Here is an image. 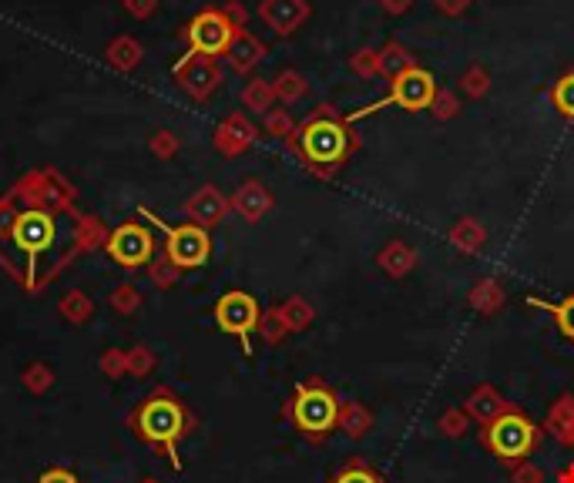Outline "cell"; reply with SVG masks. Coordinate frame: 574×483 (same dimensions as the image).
I'll return each mask as SVG.
<instances>
[{
	"label": "cell",
	"instance_id": "obj_1",
	"mask_svg": "<svg viewBox=\"0 0 574 483\" xmlns=\"http://www.w3.org/2000/svg\"><path fill=\"white\" fill-rule=\"evenodd\" d=\"M78 242L81 222L71 219L68 208H51L41 198L24 208H11V202L0 205V259L31 289L47 276L41 265L44 255H51V262L61 269Z\"/></svg>",
	"mask_w": 574,
	"mask_h": 483
},
{
	"label": "cell",
	"instance_id": "obj_2",
	"mask_svg": "<svg viewBox=\"0 0 574 483\" xmlns=\"http://www.w3.org/2000/svg\"><path fill=\"white\" fill-rule=\"evenodd\" d=\"M286 145L303 161L306 172L316 178H333L353 158V151H360V135L333 104H319L306 121H299Z\"/></svg>",
	"mask_w": 574,
	"mask_h": 483
},
{
	"label": "cell",
	"instance_id": "obj_3",
	"mask_svg": "<svg viewBox=\"0 0 574 483\" xmlns=\"http://www.w3.org/2000/svg\"><path fill=\"white\" fill-rule=\"evenodd\" d=\"M340 393L333 390L326 380H303L293 390L286 403V420L296 426V433L306 443L319 447L323 440H329L336 433V423H340Z\"/></svg>",
	"mask_w": 574,
	"mask_h": 483
},
{
	"label": "cell",
	"instance_id": "obj_4",
	"mask_svg": "<svg viewBox=\"0 0 574 483\" xmlns=\"http://www.w3.org/2000/svg\"><path fill=\"white\" fill-rule=\"evenodd\" d=\"M541 440H544V430L521 406H511V410L497 416L494 423L481 426V447L507 470L521 467V463L541 447Z\"/></svg>",
	"mask_w": 574,
	"mask_h": 483
},
{
	"label": "cell",
	"instance_id": "obj_5",
	"mask_svg": "<svg viewBox=\"0 0 574 483\" xmlns=\"http://www.w3.org/2000/svg\"><path fill=\"white\" fill-rule=\"evenodd\" d=\"M135 430L155 447H165V453L172 457V463L178 467L175 457V443L188 433V413L185 406L168 393H155L141 403V410L135 413Z\"/></svg>",
	"mask_w": 574,
	"mask_h": 483
},
{
	"label": "cell",
	"instance_id": "obj_6",
	"mask_svg": "<svg viewBox=\"0 0 574 483\" xmlns=\"http://www.w3.org/2000/svg\"><path fill=\"white\" fill-rule=\"evenodd\" d=\"M437 91H440V88H437L434 74H430V71H423L420 64H417V68H410V71L397 74V78L390 81V91L383 94L380 101H373V104H366V108L353 111V115H346V121H350V125H356V121L370 118V115H376V111L390 108V104H400L403 111H410V115H417V111H427L430 104H434Z\"/></svg>",
	"mask_w": 574,
	"mask_h": 483
},
{
	"label": "cell",
	"instance_id": "obj_7",
	"mask_svg": "<svg viewBox=\"0 0 574 483\" xmlns=\"http://www.w3.org/2000/svg\"><path fill=\"white\" fill-rule=\"evenodd\" d=\"M138 215H145L148 222L165 232V255L175 269H199V265L209 262V255H212L209 229H202V225H195V222L165 225V222H158V215H152L148 208H141Z\"/></svg>",
	"mask_w": 574,
	"mask_h": 483
},
{
	"label": "cell",
	"instance_id": "obj_8",
	"mask_svg": "<svg viewBox=\"0 0 574 483\" xmlns=\"http://www.w3.org/2000/svg\"><path fill=\"white\" fill-rule=\"evenodd\" d=\"M215 322H219L222 333L239 339L242 353L252 356V333H256L262 322V309H259L256 296H249V292H242V289H229L219 302H215Z\"/></svg>",
	"mask_w": 574,
	"mask_h": 483
},
{
	"label": "cell",
	"instance_id": "obj_9",
	"mask_svg": "<svg viewBox=\"0 0 574 483\" xmlns=\"http://www.w3.org/2000/svg\"><path fill=\"white\" fill-rule=\"evenodd\" d=\"M235 34H239V27L229 21V14H225L222 7H205V11L195 14L185 27L188 51H199L205 58H225Z\"/></svg>",
	"mask_w": 574,
	"mask_h": 483
},
{
	"label": "cell",
	"instance_id": "obj_10",
	"mask_svg": "<svg viewBox=\"0 0 574 483\" xmlns=\"http://www.w3.org/2000/svg\"><path fill=\"white\" fill-rule=\"evenodd\" d=\"M105 249H108V255H111V259H115L118 265H125V269H138V265L152 262L155 239H152V232H148L145 225L125 222V225H118V229L108 235Z\"/></svg>",
	"mask_w": 574,
	"mask_h": 483
},
{
	"label": "cell",
	"instance_id": "obj_11",
	"mask_svg": "<svg viewBox=\"0 0 574 483\" xmlns=\"http://www.w3.org/2000/svg\"><path fill=\"white\" fill-rule=\"evenodd\" d=\"M175 81H178V88L192 94L195 101L212 98L215 88H219V81H222L219 61L205 58V54H199V51H188L185 58L175 64Z\"/></svg>",
	"mask_w": 574,
	"mask_h": 483
},
{
	"label": "cell",
	"instance_id": "obj_12",
	"mask_svg": "<svg viewBox=\"0 0 574 483\" xmlns=\"http://www.w3.org/2000/svg\"><path fill=\"white\" fill-rule=\"evenodd\" d=\"M259 17L272 34L289 37L309 21V4L306 0H262Z\"/></svg>",
	"mask_w": 574,
	"mask_h": 483
},
{
	"label": "cell",
	"instance_id": "obj_13",
	"mask_svg": "<svg viewBox=\"0 0 574 483\" xmlns=\"http://www.w3.org/2000/svg\"><path fill=\"white\" fill-rule=\"evenodd\" d=\"M511 400H507V396L497 390V386H491V383H481L477 386L474 393L467 396L464 400V406H460V410L467 413V420L470 423H477V426H487V423H494L497 416L501 413H507L511 410Z\"/></svg>",
	"mask_w": 574,
	"mask_h": 483
},
{
	"label": "cell",
	"instance_id": "obj_14",
	"mask_svg": "<svg viewBox=\"0 0 574 483\" xmlns=\"http://www.w3.org/2000/svg\"><path fill=\"white\" fill-rule=\"evenodd\" d=\"M541 430L548 433L561 450H574V393H561L558 400L551 403Z\"/></svg>",
	"mask_w": 574,
	"mask_h": 483
},
{
	"label": "cell",
	"instance_id": "obj_15",
	"mask_svg": "<svg viewBox=\"0 0 574 483\" xmlns=\"http://www.w3.org/2000/svg\"><path fill=\"white\" fill-rule=\"evenodd\" d=\"M225 208H229V202H225V195L219 192V188H215V185H202L199 192L188 198L185 215L195 225H202V229H212V225H219L225 219Z\"/></svg>",
	"mask_w": 574,
	"mask_h": 483
},
{
	"label": "cell",
	"instance_id": "obj_16",
	"mask_svg": "<svg viewBox=\"0 0 574 483\" xmlns=\"http://www.w3.org/2000/svg\"><path fill=\"white\" fill-rule=\"evenodd\" d=\"M252 141H256V128H252V121L246 115H229L215 128V148H219L222 155H242Z\"/></svg>",
	"mask_w": 574,
	"mask_h": 483
},
{
	"label": "cell",
	"instance_id": "obj_17",
	"mask_svg": "<svg viewBox=\"0 0 574 483\" xmlns=\"http://www.w3.org/2000/svg\"><path fill=\"white\" fill-rule=\"evenodd\" d=\"M262 58H266V44H262L256 34H249L246 27H242V31L232 37L229 51H225V61H229V68L239 71V74H249Z\"/></svg>",
	"mask_w": 574,
	"mask_h": 483
},
{
	"label": "cell",
	"instance_id": "obj_18",
	"mask_svg": "<svg viewBox=\"0 0 574 483\" xmlns=\"http://www.w3.org/2000/svg\"><path fill=\"white\" fill-rule=\"evenodd\" d=\"M420 255L413 245H407L403 239H393L380 249V255H376V265H380L383 272H387L390 279H407L413 269H417Z\"/></svg>",
	"mask_w": 574,
	"mask_h": 483
},
{
	"label": "cell",
	"instance_id": "obj_19",
	"mask_svg": "<svg viewBox=\"0 0 574 483\" xmlns=\"http://www.w3.org/2000/svg\"><path fill=\"white\" fill-rule=\"evenodd\" d=\"M232 208H235V212H239L246 222H259L262 215H266L269 208H272V195H269L266 185L252 178V182H242L239 192L232 195Z\"/></svg>",
	"mask_w": 574,
	"mask_h": 483
},
{
	"label": "cell",
	"instance_id": "obj_20",
	"mask_svg": "<svg viewBox=\"0 0 574 483\" xmlns=\"http://www.w3.org/2000/svg\"><path fill=\"white\" fill-rule=\"evenodd\" d=\"M504 302H507V292L501 286V279H494V276L477 279L467 292V306L474 312H481V316H497V312L504 309Z\"/></svg>",
	"mask_w": 574,
	"mask_h": 483
},
{
	"label": "cell",
	"instance_id": "obj_21",
	"mask_svg": "<svg viewBox=\"0 0 574 483\" xmlns=\"http://www.w3.org/2000/svg\"><path fill=\"white\" fill-rule=\"evenodd\" d=\"M447 242L454 245L460 255H477L487 245V229L481 225V219H474V215H464V219H457L454 225H450Z\"/></svg>",
	"mask_w": 574,
	"mask_h": 483
},
{
	"label": "cell",
	"instance_id": "obj_22",
	"mask_svg": "<svg viewBox=\"0 0 574 483\" xmlns=\"http://www.w3.org/2000/svg\"><path fill=\"white\" fill-rule=\"evenodd\" d=\"M373 423H376V420H373L370 406H363L360 400H343V406H340V423H336V430H340L346 440L360 443L363 437H370Z\"/></svg>",
	"mask_w": 574,
	"mask_h": 483
},
{
	"label": "cell",
	"instance_id": "obj_23",
	"mask_svg": "<svg viewBox=\"0 0 574 483\" xmlns=\"http://www.w3.org/2000/svg\"><path fill=\"white\" fill-rule=\"evenodd\" d=\"M528 306L548 312V316L554 319V326H558V333L568 339V343H574V292H568V296L558 299V302L541 299V296H528Z\"/></svg>",
	"mask_w": 574,
	"mask_h": 483
},
{
	"label": "cell",
	"instance_id": "obj_24",
	"mask_svg": "<svg viewBox=\"0 0 574 483\" xmlns=\"http://www.w3.org/2000/svg\"><path fill=\"white\" fill-rule=\"evenodd\" d=\"M105 61H108V64H111V68H115V71H121V74L135 71L138 64H141V44L135 41V37L121 34V37H115V41L108 44V51H105Z\"/></svg>",
	"mask_w": 574,
	"mask_h": 483
},
{
	"label": "cell",
	"instance_id": "obj_25",
	"mask_svg": "<svg viewBox=\"0 0 574 483\" xmlns=\"http://www.w3.org/2000/svg\"><path fill=\"white\" fill-rule=\"evenodd\" d=\"M417 68V61H413V54L403 47L400 41H387L380 47V78H397V74Z\"/></svg>",
	"mask_w": 574,
	"mask_h": 483
},
{
	"label": "cell",
	"instance_id": "obj_26",
	"mask_svg": "<svg viewBox=\"0 0 574 483\" xmlns=\"http://www.w3.org/2000/svg\"><path fill=\"white\" fill-rule=\"evenodd\" d=\"M329 483H387V477H383L370 460L350 457L340 470L333 473V477H329Z\"/></svg>",
	"mask_w": 574,
	"mask_h": 483
},
{
	"label": "cell",
	"instance_id": "obj_27",
	"mask_svg": "<svg viewBox=\"0 0 574 483\" xmlns=\"http://www.w3.org/2000/svg\"><path fill=\"white\" fill-rule=\"evenodd\" d=\"M279 312H282V319H286L289 333H306V329L316 322V309H313V302L303 299V296H289V299L279 306Z\"/></svg>",
	"mask_w": 574,
	"mask_h": 483
},
{
	"label": "cell",
	"instance_id": "obj_28",
	"mask_svg": "<svg viewBox=\"0 0 574 483\" xmlns=\"http://www.w3.org/2000/svg\"><path fill=\"white\" fill-rule=\"evenodd\" d=\"M457 88L460 94H467L470 101H481L487 98V91H491V74H487L484 64H470V68H464V74H460Z\"/></svg>",
	"mask_w": 574,
	"mask_h": 483
},
{
	"label": "cell",
	"instance_id": "obj_29",
	"mask_svg": "<svg viewBox=\"0 0 574 483\" xmlns=\"http://www.w3.org/2000/svg\"><path fill=\"white\" fill-rule=\"evenodd\" d=\"M272 91H276V98L282 104H296V101H303L306 98V91H309V84L306 78L299 71H282L276 81H272Z\"/></svg>",
	"mask_w": 574,
	"mask_h": 483
},
{
	"label": "cell",
	"instance_id": "obj_30",
	"mask_svg": "<svg viewBox=\"0 0 574 483\" xmlns=\"http://www.w3.org/2000/svg\"><path fill=\"white\" fill-rule=\"evenodd\" d=\"M272 101H276V91H272V81H262V78H252L242 91V104L259 115H269L272 111Z\"/></svg>",
	"mask_w": 574,
	"mask_h": 483
},
{
	"label": "cell",
	"instance_id": "obj_31",
	"mask_svg": "<svg viewBox=\"0 0 574 483\" xmlns=\"http://www.w3.org/2000/svg\"><path fill=\"white\" fill-rule=\"evenodd\" d=\"M551 104L561 118L574 121V71L561 74V78L551 84Z\"/></svg>",
	"mask_w": 574,
	"mask_h": 483
},
{
	"label": "cell",
	"instance_id": "obj_32",
	"mask_svg": "<svg viewBox=\"0 0 574 483\" xmlns=\"http://www.w3.org/2000/svg\"><path fill=\"white\" fill-rule=\"evenodd\" d=\"M437 430H440V437L457 440L470 430V420H467V413L460 410V406H450V410H444L437 416Z\"/></svg>",
	"mask_w": 574,
	"mask_h": 483
},
{
	"label": "cell",
	"instance_id": "obj_33",
	"mask_svg": "<svg viewBox=\"0 0 574 483\" xmlns=\"http://www.w3.org/2000/svg\"><path fill=\"white\" fill-rule=\"evenodd\" d=\"M259 333H262V339H266L269 346H279L282 339L289 336V326H286V319H282L279 306H276V309H269V312H262Z\"/></svg>",
	"mask_w": 574,
	"mask_h": 483
},
{
	"label": "cell",
	"instance_id": "obj_34",
	"mask_svg": "<svg viewBox=\"0 0 574 483\" xmlns=\"http://www.w3.org/2000/svg\"><path fill=\"white\" fill-rule=\"evenodd\" d=\"M350 68L360 74V78H380V51L373 47H363L350 58Z\"/></svg>",
	"mask_w": 574,
	"mask_h": 483
},
{
	"label": "cell",
	"instance_id": "obj_35",
	"mask_svg": "<svg viewBox=\"0 0 574 483\" xmlns=\"http://www.w3.org/2000/svg\"><path fill=\"white\" fill-rule=\"evenodd\" d=\"M430 111H434L437 121H454L460 115V98L454 91H437L434 104H430Z\"/></svg>",
	"mask_w": 574,
	"mask_h": 483
},
{
	"label": "cell",
	"instance_id": "obj_36",
	"mask_svg": "<svg viewBox=\"0 0 574 483\" xmlns=\"http://www.w3.org/2000/svg\"><path fill=\"white\" fill-rule=\"evenodd\" d=\"M266 131L272 138H282V141H289L293 138V131H296V125H293V118L286 115L282 108H272L269 115H266Z\"/></svg>",
	"mask_w": 574,
	"mask_h": 483
},
{
	"label": "cell",
	"instance_id": "obj_37",
	"mask_svg": "<svg viewBox=\"0 0 574 483\" xmlns=\"http://www.w3.org/2000/svg\"><path fill=\"white\" fill-rule=\"evenodd\" d=\"M511 483H544V470L538 467V463L524 460L521 467L511 470Z\"/></svg>",
	"mask_w": 574,
	"mask_h": 483
},
{
	"label": "cell",
	"instance_id": "obj_38",
	"mask_svg": "<svg viewBox=\"0 0 574 483\" xmlns=\"http://www.w3.org/2000/svg\"><path fill=\"white\" fill-rule=\"evenodd\" d=\"M152 151L158 158H172L178 151V141H175L172 131H158V135L152 138Z\"/></svg>",
	"mask_w": 574,
	"mask_h": 483
},
{
	"label": "cell",
	"instance_id": "obj_39",
	"mask_svg": "<svg viewBox=\"0 0 574 483\" xmlns=\"http://www.w3.org/2000/svg\"><path fill=\"white\" fill-rule=\"evenodd\" d=\"M125 11L138 21H148L158 11V0H125Z\"/></svg>",
	"mask_w": 574,
	"mask_h": 483
},
{
	"label": "cell",
	"instance_id": "obj_40",
	"mask_svg": "<svg viewBox=\"0 0 574 483\" xmlns=\"http://www.w3.org/2000/svg\"><path fill=\"white\" fill-rule=\"evenodd\" d=\"M434 7L444 17H460L470 11V0H434Z\"/></svg>",
	"mask_w": 574,
	"mask_h": 483
},
{
	"label": "cell",
	"instance_id": "obj_41",
	"mask_svg": "<svg viewBox=\"0 0 574 483\" xmlns=\"http://www.w3.org/2000/svg\"><path fill=\"white\" fill-rule=\"evenodd\" d=\"M222 11L229 14V21H232L235 27H239V31H242V27H246V7H242L239 0H229V4H225Z\"/></svg>",
	"mask_w": 574,
	"mask_h": 483
},
{
	"label": "cell",
	"instance_id": "obj_42",
	"mask_svg": "<svg viewBox=\"0 0 574 483\" xmlns=\"http://www.w3.org/2000/svg\"><path fill=\"white\" fill-rule=\"evenodd\" d=\"M380 7H383V11H387L390 17H400V14L410 11L413 0H380Z\"/></svg>",
	"mask_w": 574,
	"mask_h": 483
},
{
	"label": "cell",
	"instance_id": "obj_43",
	"mask_svg": "<svg viewBox=\"0 0 574 483\" xmlns=\"http://www.w3.org/2000/svg\"><path fill=\"white\" fill-rule=\"evenodd\" d=\"M37 483H78V477L68 470H47V473H41V480Z\"/></svg>",
	"mask_w": 574,
	"mask_h": 483
},
{
	"label": "cell",
	"instance_id": "obj_44",
	"mask_svg": "<svg viewBox=\"0 0 574 483\" xmlns=\"http://www.w3.org/2000/svg\"><path fill=\"white\" fill-rule=\"evenodd\" d=\"M554 483H574V460L568 463V467L558 470V477H554Z\"/></svg>",
	"mask_w": 574,
	"mask_h": 483
}]
</instances>
